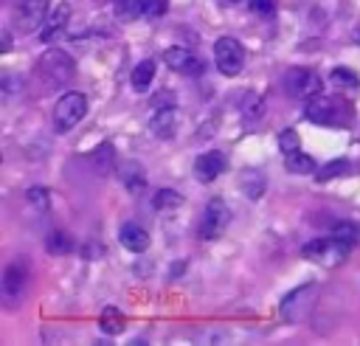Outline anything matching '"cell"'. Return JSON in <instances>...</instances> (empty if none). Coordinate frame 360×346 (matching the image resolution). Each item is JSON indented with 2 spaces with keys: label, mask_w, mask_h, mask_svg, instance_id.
Returning a JSON list of instances; mask_svg holds the SVG:
<instances>
[{
  "label": "cell",
  "mask_w": 360,
  "mask_h": 346,
  "mask_svg": "<svg viewBox=\"0 0 360 346\" xmlns=\"http://www.w3.org/2000/svg\"><path fill=\"white\" fill-rule=\"evenodd\" d=\"M28 281H31L28 262H22V259L8 262V264L3 267V278H0V301H3L6 307H17V304L25 298Z\"/></svg>",
  "instance_id": "277c9868"
},
{
  "label": "cell",
  "mask_w": 360,
  "mask_h": 346,
  "mask_svg": "<svg viewBox=\"0 0 360 346\" xmlns=\"http://www.w3.org/2000/svg\"><path fill=\"white\" fill-rule=\"evenodd\" d=\"M183 203V197L177 194V191H172V188H160L158 194H155V208L158 211H163V208H177Z\"/></svg>",
  "instance_id": "484cf974"
},
{
  "label": "cell",
  "mask_w": 360,
  "mask_h": 346,
  "mask_svg": "<svg viewBox=\"0 0 360 346\" xmlns=\"http://www.w3.org/2000/svg\"><path fill=\"white\" fill-rule=\"evenodd\" d=\"M112 158H115V149L110 146V143H98V149L93 152V169L98 172V174H107L110 169H112Z\"/></svg>",
  "instance_id": "44dd1931"
},
{
  "label": "cell",
  "mask_w": 360,
  "mask_h": 346,
  "mask_svg": "<svg viewBox=\"0 0 360 346\" xmlns=\"http://www.w3.org/2000/svg\"><path fill=\"white\" fill-rule=\"evenodd\" d=\"M329 79H332L338 87H349V90L360 87V79H357V73H352L349 68H335V70L329 73Z\"/></svg>",
  "instance_id": "cb8c5ba5"
},
{
  "label": "cell",
  "mask_w": 360,
  "mask_h": 346,
  "mask_svg": "<svg viewBox=\"0 0 360 346\" xmlns=\"http://www.w3.org/2000/svg\"><path fill=\"white\" fill-rule=\"evenodd\" d=\"M281 84L298 101H309V98L321 96V87H323L321 76L315 70H309V68H292V70H287L284 79H281Z\"/></svg>",
  "instance_id": "8992f818"
},
{
  "label": "cell",
  "mask_w": 360,
  "mask_h": 346,
  "mask_svg": "<svg viewBox=\"0 0 360 346\" xmlns=\"http://www.w3.org/2000/svg\"><path fill=\"white\" fill-rule=\"evenodd\" d=\"M352 39H354V42H357V45H360V25H357V28H354V34H352Z\"/></svg>",
  "instance_id": "d6a6232c"
},
{
  "label": "cell",
  "mask_w": 360,
  "mask_h": 346,
  "mask_svg": "<svg viewBox=\"0 0 360 346\" xmlns=\"http://www.w3.org/2000/svg\"><path fill=\"white\" fill-rule=\"evenodd\" d=\"M264 110V101L256 96V93H245L242 96V115L245 118H259Z\"/></svg>",
  "instance_id": "d4e9b609"
},
{
  "label": "cell",
  "mask_w": 360,
  "mask_h": 346,
  "mask_svg": "<svg viewBox=\"0 0 360 346\" xmlns=\"http://www.w3.org/2000/svg\"><path fill=\"white\" fill-rule=\"evenodd\" d=\"M278 146H281L284 155H287V152H295V149L301 146L298 132H295V129H281V132H278Z\"/></svg>",
  "instance_id": "83f0119b"
},
{
  "label": "cell",
  "mask_w": 360,
  "mask_h": 346,
  "mask_svg": "<svg viewBox=\"0 0 360 346\" xmlns=\"http://www.w3.org/2000/svg\"><path fill=\"white\" fill-rule=\"evenodd\" d=\"M163 62H166V65H169L174 73H183V76H200V73L205 70V62H202V59H200L194 51L180 48V45L166 48Z\"/></svg>",
  "instance_id": "8fae6325"
},
{
  "label": "cell",
  "mask_w": 360,
  "mask_h": 346,
  "mask_svg": "<svg viewBox=\"0 0 360 346\" xmlns=\"http://www.w3.org/2000/svg\"><path fill=\"white\" fill-rule=\"evenodd\" d=\"M48 8H51V0H17L11 8L14 28L20 34H31L42 28V23L48 20Z\"/></svg>",
  "instance_id": "52a82bcc"
},
{
  "label": "cell",
  "mask_w": 360,
  "mask_h": 346,
  "mask_svg": "<svg viewBox=\"0 0 360 346\" xmlns=\"http://www.w3.org/2000/svg\"><path fill=\"white\" fill-rule=\"evenodd\" d=\"M304 118L312 124H323V127H349L354 113L352 104L346 98L338 96H315L307 101L304 107Z\"/></svg>",
  "instance_id": "6da1fadb"
},
{
  "label": "cell",
  "mask_w": 360,
  "mask_h": 346,
  "mask_svg": "<svg viewBox=\"0 0 360 346\" xmlns=\"http://www.w3.org/2000/svg\"><path fill=\"white\" fill-rule=\"evenodd\" d=\"M228 3H239V0H228Z\"/></svg>",
  "instance_id": "836d02e7"
},
{
  "label": "cell",
  "mask_w": 360,
  "mask_h": 346,
  "mask_svg": "<svg viewBox=\"0 0 360 346\" xmlns=\"http://www.w3.org/2000/svg\"><path fill=\"white\" fill-rule=\"evenodd\" d=\"M174 129H177V113H174V107H160V110H155V115H152V121H149V132H152L155 138L169 141V138L174 135Z\"/></svg>",
  "instance_id": "5bb4252c"
},
{
  "label": "cell",
  "mask_w": 360,
  "mask_h": 346,
  "mask_svg": "<svg viewBox=\"0 0 360 346\" xmlns=\"http://www.w3.org/2000/svg\"><path fill=\"white\" fill-rule=\"evenodd\" d=\"M169 11V0H143V17L158 20Z\"/></svg>",
  "instance_id": "f1b7e54d"
},
{
  "label": "cell",
  "mask_w": 360,
  "mask_h": 346,
  "mask_svg": "<svg viewBox=\"0 0 360 346\" xmlns=\"http://www.w3.org/2000/svg\"><path fill=\"white\" fill-rule=\"evenodd\" d=\"M84 113H87V96L76 93V90H68L56 101V107H53V127H56V132L73 129L84 118Z\"/></svg>",
  "instance_id": "5b68a950"
},
{
  "label": "cell",
  "mask_w": 360,
  "mask_h": 346,
  "mask_svg": "<svg viewBox=\"0 0 360 346\" xmlns=\"http://www.w3.org/2000/svg\"><path fill=\"white\" fill-rule=\"evenodd\" d=\"M332 236H340V239H346L349 245H354V242H360V222H352V219H340V222H335L332 225V231H329Z\"/></svg>",
  "instance_id": "7402d4cb"
},
{
  "label": "cell",
  "mask_w": 360,
  "mask_h": 346,
  "mask_svg": "<svg viewBox=\"0 0 360 346\" xmlns=\"http://www.w3.org/2000/svg\"><path fill=\"white\" fill-rule=\"evenodd\" d=\"M284 169H287V172H295V174H312L318 166H315V160H312L307 152L295 149V152H287V158H284Z\"/></svg>",
  "instance_id": "e0dca14e"
},
{
  "label": "cell",
  "mask_w": 360,
  "mask_h": 346,
  "mask_svg": "<svg viewBox=\"0 0 360 346\" xmlns=\"http://www.w3.org/2000/svg\"><path fill=\"white\" fill-rule=\"evenodd\" d=\"M73 76H76V65H73V59L65 51L51 48L37 62V79L42 82L45 90H59V87L70 84Z\"/></svg>",
  "instance_id": "7a4b0ae2"
},
{
  "label": "cell",
  "mask_w": 360,
  "mask_h": 346,
  "mask_svg": "<svg viewBox=\"0 0 360 346\" xmlns=\"http://www.w3.org/2000/svg\"><path fill=\"white\" fill-rule=\"evenodd\" d=\"M118 242L132 253H143L149 248V233L135 222H124L121 231H118Z\"/></svg>",
  "instance_id": "9a60e30c"
},
{
  "label": "cell",
  "mask_w": 360,
  "mask_h": 346,
  "mask_svg": "<svg viewBox=\"0 0 360 346\" xmlns=\"http://www.w3.org/2000/svg\"><path fill=\"white\" fill-rule=\"evenodd\" d=\"M121 177H124V183H127V188H129V191H143V186H146V177H143V172H141V169L132 174V163H127V166H124Z\"/></svg>",
  "instance_id": "4316f807"
},
{
  "label": "cell",
  "mask_w": 360,
  "mask_h": 346,
  "mask_svg": "<svg viewBox=\"0 0 360 346\" xmlns=\"http://www.w3.org/2000/svg\"><path fill=\"white\" fill-rule=\"evenodd\" d=\"M51 194H48V188H28V203L34 205V208H39V211H45L48 205H51V200H48Z\"/></svg>",
  "instance_id": "f546056e"
},
{
  "label": "cell",
  "mask_w": 360,
  "mask_h": 346,
  "mask_svg": "<svg viewBox=\"0 0 360 346\" xmlns=\"http://www.w3.org/2000/svg\"><path fill=\"white\" fill-rule=\"evenodd\" d=\"M155 79V59H141L132 70V90L135 93H146L149 84Z\"/></svg>",
  "instance_id": "2e32d148"
},
{
  "label": "cell",
  "mask_w": 360,
  "mask_h": 346,
  "mask_svg": "<svg viewBox=\"0 0 360 346\" xmlns=\"http://www.w3.org/2000/svg\"><path fill=\"white\" fill-rule=\"evenodd\" d=\"M214 62L222 76H236L245 65V48L236 37H219L214 42Z\"/></svg>",
  "instance_id": "ba28073f"
},
{
  "label": "cell",
  "mask_w": 360,
  "mask_h": 346,
  "mask_svg": "<svg viewBox=\"0 0 360 346\" xmlns=\"http://www.w3.org/2000/svg\"><path fill=\"white\" fill-rule=\"evenodd\" d=\"M250 11L270 17V14H276V0H250Z\"/></svg>",
  "instance_id": "4dcf8cb0"
},
{
  "label": "cell",
  "mask_w": 360,
  "mask_h": 346,
  "mask_svg": "<svg viewBox=\"0 0 360 346\" xmlns=\"http://www.w3.org/2000/svg\"><path fill=\"white\" fill-rule=\"evenodd\" d=\"M349 169V160H329V163H323V166H318L315 169V180H321V183H326V180H332V177H338V174H343Z\"/></svg>",
  "instance_id": "603a6c76"
},
{
  "label": "cell",
  "mask_w": 360,
  "mask_h": 346,
  "mask_svg": "<svg viewBox=\"0 0 360 346\" xmlns=\"http://www.w3.org/2000/svg\"><path fill=\"white\" fill-rule=\"evenodd\" d=\"M45 248H48L53 256H65V253L73 250V239H70V233H65V231H51L48 239H45Z\"/></svg>",
  "instance_id": "d6986e66"
},
{
  "label": "cell",
  "mask_w": 360,
  "mask_h": 346,
  "mask_svg": "<svg viewBox=\"0 0 360 346\" xmlns=\"http://www.w3.org/2000/svg\"><path fill=\"white\" fill-rule=\"evenodd\" d=\"M225 169H228V158H225L222 152H217V149L202 152V155L194 160V174H197L200 183H211V180H217Z\"/></svg>",
  "instance_id": "7c38bea8"
},
{
  "label": "cell",
  "mask_w": 360,
  "mask_h": 346,
  "mask_svg": "<svg viewBox=\"0 0 360 346\" xmlns=\"http://www.w3.org/2000/svg\"><path fill=\"white\" fill-rule=\"evenodd\" d=\"M112 8L121 23H132L143 14V0H112Z\"/></svg>",
  "instance_id": "ac0fdd59"
},
{
  "label": "cell",
  "mask_w": 360,
  "mask_h": 346,
  "mask_svg": "<svg viewBox=\"0 0 360 346\" xmlns=\"http://www.w3.org/2000/svg\"><path fill=\"white\" fill-rule=\"evenodd\" d=\"M231 225V208L214 197L208 200V205L202 208V219H200V236L202 239H219Z\"/></svg>",
  "instance_id": "9c48e42d"
},
{
  "label": "cell",
  "mask_w": 360,
  "mask_h": 346,
  "mask_svg": "<svg viewBox=\"0 0 360 346\" xmlns=\"http://www.w3.org/2000/svg\"><path fill=\"white\" fill-rule=\"evenodd\" d=\"M68 20H70V6H68V3L56 6V8L48 14V20L42 23V28H39V39H42V42H53V39L68 28Z\"/></svg>",
  "instance_id": "4fadbf2b"
},
{
  "label": "cell",
  "mask_w": 360,
  "mask_h": 346,
  "mask_svg": "<svg viewBox=\"0 0 360 346\" xmlns=\"http://www.w3.org/2000/svg\"><path fill=\"white\" fill-rule=\"evenodd\" d=\"M8 48H11V34L3 31V51H8Z\"/></svg>",
  "instance_id": "1f68e13d"
},
{
  "label": "cell",
  "mask_w": 360,
  "mask_h": 346,
  "mask_svg": "<svg viewBox=\"0 0 360 346\" xmlns=\"http://www.w3.org/2000/svg\"><path fill=\"white\" fill-rule=\"evenodd\" d=\"M349 250H352V245H349L346 239L329 233V236H323V239L307 242L304 250H301V256H304L307 262H315L318 267H338V264L346 262Z\"/></svg>",
  "instance_id": "3957f363"
},
{
  "label": "cell",
  "mask_w": 360,
  "mask_h": 346,
  "mask_svg": "<svg viewBox=\"0 0 360 346\" xmlns=\"http://www.w3.org/2000/svg\"><path fill=\"white\" fill-rule=\"evenodd\" d=\"M315 298H318V287L315 284H301L298 290H292L290 295H284L278 312H281L284 321H301L315 307Z\"/></svg>",
  "instance_id": "30bf717a"
},
{
  "label": "cell",
  "mask_w": 360,
  "mask_h": 346,
  "mask_svg": "<svg viewBox=\"0 0 360 346\" xmlns=\"http://www.w3.org/2000/svg\"><path fill=\"white\" fill-rule=\"evenodd\" d=\"M98 326H101L104 335H118V332L124 329V315H121L115 307H107V309L101 312V318H98Z\"/></svg>",
  "instance_id": "ffe728a7"
}]
</instances>
